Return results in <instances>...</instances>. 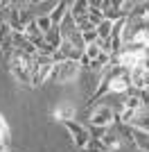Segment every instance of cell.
Wrapping results in <instances>:
<instances>
[{
    "instance_id": "cell-3",
    "label": "cell",
    "mask_w": 149,
    "mask_h": 152,
    "mask_svg": "<svg viewBox=\"0 0 149 152\" xmlns=\"http://www.w3.org/2000/svg\"><path fill=\"white\" fill-rule=\"evenodd\" d=\"M63 125H66V129L72 134L74 145L79 148V150H84V148L88 145V141H90V134H88V129H86L84 125H79L77 121H66Z\"/></svg>"
},
{
    "instance_id": "cell-22",
    "label": "cell",
    "mask_w": 149,
    "mask_h": 152,
    "mask_svg": "<svg viewBox=\"0 0 149 152\" xmlns=\"http://www.w3.org/2000/svg\"><path fill=\"white\" fill-rule=\"evenodd\" d=\"M81 152H99V150H97V148L93 145V143H90V141H88V145L84 148V150H81Z\"/></svg>"
},
{
    "instance_id": "cell-11",
    "label": "cell",
    "mask_w": 149,
    "mask_h": 152,
    "mask_svg": "<svg viewBox=\"0 0 149 152\" xmlns=\"http://www.w3.org/2000/svg\"><path fill=\"white\" fill-rule=\"evenodd\" d=\"M54 118H56V121H61V123L72 121V118H74V107H72V104H61V107H56Z\"/></svg>"
},
{
    "instance_id": "cell-12",
    "label": "cell",
    "mask_w": 149,
    "mask_h": 152,
    "mask_svg": "<svg viewBox=\"0 0 149 152\" xmlns=\"http://www.w3.org/2000/svg\"><path fill=\"white\" fill-rule=\"evenodd\" d=\"M102 143H104L111 152H115L120 148V143H122V139H120V134H111L108 129H106V134L102 136Z\"/></svg>"
},
{
    "instance_id": "cell-4",
    "label": "cell",
    "mask_w": 149,
    "mask_h": 152,
    "mask_svg": "<svg viewBox=\"0 0 149 152\" xmlns=\"http://www.w3.org/2000/svg\"><path fill=\"white\" fill-rule=\"evenodd\" d=\"M131 91V80H129V70H124L122 75H118L115 80H111V86H108V93L115 95H124Z\"/></svg>"
},
{
    "instance_id": "cell-5",
    "label": "cell",
    "mask_w": 149,
    "mask_h": 152,
    "mask_svg": "<svg viewBox=\"0 0 149 152\" xmlns=\"http://www.w3.org/2000/svg\"><path fill=\"white\" fill-rule=\"evenodd\" d=\"M52 68H54V64H48V66H32V86H41L45 80H50L52 75Z\"/></svg>"
},
{
    "instance_id": "cell-16",
    "label": "cell",
    "mask_w": 149,
    "mask_h": 152,
    "mask_svg": "<svg viewBox=\"0 0 149 152\" xmlns=\"http://www.w3.org/2000/svg\"><path fill=\"white\" fill-rule=\"evenodd\" d=\"M95 30H97V37L102 39V41H106V39H111L113 23H111V20H102V23H99V25L95 27Z\"/></svg>"
},
{
    "instance_id": "cell-13",
    "label": "cell",
    "mask_w": 149,
    "mask_h": 152,
    "mask_svg": "<svg viewBox=\"0 0 149 152\" xmlns=\"http://www.w3.org/2000/svg\"><path fill=\"white\" fill-rule=\"evenodd\" d=\"M70 14H72L74 18L88 16V2H86V0H77V2H70Z\"/></svg>"
},
{
    "instance_id": "cell-2",
    "label": "cell",
    "mask_w": 149,
    "mask_h": 152,
    "mask_svg": "<svg viewBox=\"0 0 149 152\" xmlns=\"http://www.w3.org/2000/svg\"><path fill=\"white\" fill-rule=\"evenodd\" d=\"M115 121H118V116L111 104H95L90 109V125L93 127H111Z\"/></svg>"
},
{
    "instance_id": "cell-15",
    "label": "cell",
    "mask_w": 149,
    "mask_h": 152,
    "mask_svg": "<svg viewBox=\"0 0 149 152\" xmlns=\"http://www.w3.org/2000/svg\"><path fill=\"white\" fill-rule=\"evenodd\" d=\"M9 70H12V75L16 77V82H23V84H30L32 82V70L18 68V66H14V68H9Z\"/></svg>"
},
{
    "instance_id": "cell-19",
    "label": "cell",
    "mask_w": 149,
    "mask_h": 152,
    "mask_svg": "<svg viewBox=\"0 0 149 152\" xmlns=\"http://www.w3.org/2000/svg\"><path fill=\"white\" fill-rule=\"evenodd\" d=\"M99 52H102V48H99V43H93V45H86V50H84V55H86L90 61H95V59L99 57Z\"/></svg>"
},
{
    "instance_id": "cell-17",
    "label": "cell",
    "mask_w": 149,
    "mask_h": 152,
    "mask_svg": "<svg viewBox=\"0 0 149 152\" xmlns=\"http://www.w3.org/2000/svg\"><path fill=\"white\" fill-rule=\"evenodd\" d=\"M66 41H70L72 43V48H77V50H86V43H84V37H81V32L77 30V32H72Z\"/></svg>"
},
{
    "instance_id": "cell-8",
    "label": "cell",
    "mask_w": 149,
    "mask_h": 152,
    "mask_svg": "<svg viewBox=\"0 0 149 152\" xmlns=\"http://www.w3.org/2000/svg\"><path fill=\"white\" fill-rule=\"evenodd\" d=\"M133 145H136L140 152H149V132L133 127Z\"/></svg>"
},
{
    "instance_id": "cell-9",
    "label": "cell",
    "mask_w": 149,
    "mask_h": 152,
    "mask_svg": "<svg viewBox=\"0 0 149 152\" xmlns=\"http://www.w3.org/2000/svg\"><path fill=\"white\" fill-rule=\"evenodd\" d=\"M131 127H136V129H145L149 132V109H140L136 114V118L131 121Z\"/></svg>"
},
{
    "instance_id": "cell-21",
    "label": "cell",
    "mask_w": 149,
    "mask_h": 152,
    "mask_svg": "<svg viewBox=\"0 0 149 152\" xmlns=\"http://www.w3.org/2000/svg\"><path fill=\"white\" fill-rule=\"evenodd\" d=\"M36 52H38V55H48V57H52V55H54V48H52V45H48V43H45V41H43V43H41V45H38V48H36Z\"/></svg>"
},
{
    "instance_id": "cell-18",
    "label": "cell",
    "mask_w": 149,
    "mask_h": 152,
    "mask_svg": "<svg viewBox=\"0 0 149 152\" xmlns=\"http://www.w3.org/2000/svg\"><path fill=\"white\" fill-rule=\"evenodd\" d=\"M36 25H38V30H41V34L45 37V34L52 30V20H50V16L45 14V16H38L36 18Z\"/></svg>"
},
{
    "instance_id": "cell-24",
    "label": "cell",
    "mask_w": 149,
    "mask_h": 152,
    "mask_svg": "<svg viewBox=\"0 0 149 152\" xmlns=\"http://www.w3.org/2000/svg\"><path fill=\"white\" fill-rule=\"evenodd\" d=\"M2 150H5V145H2V143H0V152H2Z\"/></svg>"
},
{
    "instance_id": "cell-20",
    "label": "cell",
    "mask_w": 149,
    "mask_h": 152,
    "mask_svg": "<svg viewBox=\"0 0 149 152\" xmlns=\"http://www.w3.org/2000/svg\"><path fill=\"white\" fill-rule=\"evenodd\" d=\"M106 129H108V127H88V134H90V139H99L102 141V136H104L106 134Z\"/></svg>"
},
{
    "instance_id": "cell-25",
    "label": "cell",
    "mask_w": 149,
    "mask_h": 152,
    "mask_svg": "<svg viewBox=\"0 0 149 152\" xmlns=\"http://www.w3.org/2000/svg\"><path fill=\"white\" fill-rule=\"evenodd\" d=\"M2 152H9V150H7V148H5V150H2Z\"/></svg>"
},
{
    "instance_id": "cell-7",
    "label": "cell",
    "mask_w": 149,
    "mask_h": 152,
    "mask_svg": "<svg viewBox=\"0 0 149 152\" xmlns=\"http://www.w3.org/2000/svg\"><path fill=\"white\" fill-rule=\"evenodd\" d=\"M59 32H61V37H63V41L72 34V32H77V20H74V16L72 14H66V18L61 20V25H59Z\"/></svg>"
},
{
    "instance_id": "cell-10",
    "label": "cell",
    "mask_w": 149,
    "mask_h": 152,
    "mask_svg": "<svg viewBox=\"0 0 149 152\" xmlns=\"http://www.w3.org/2000/svg\"><path fill=\"white\" fill-rule=\"evenodd\" d=\"M43 41H45L48 45H52L54 50H59V48H61V43H63V37H61V32H59V27H52V30L43 37Z\"/></svg>"
},
{
    "instance_id": "cell-1",
    "label": "cell",
    "mask_w": 149,
    "mask_h": 152,
    "mask_svg": "<svg viewBox=\"0 0 149 152\" xmlns=\"http://www.w3.org/2000/svg\"><path fill=\"white\" fill-rule=\"evenodd\" d=\"M81 66L74 61H63V64H54V68H52V75H50V80L56 84H66V82H72V80H77V75H79Z\"/></svg>"
},
{
    "instance_id": "cell-14",
    "label": "cell",
    "mask_w": 149,
    "mask_h": 152,
    "mask_svg": "<svg viewBox=\"0 0 149 152\" xmlns=\"http://www.w3.org/2000/svg\"><path fill=\"white\" fill-rule=\"evenodd\" d=\"M122 107L131 109V111H140V109H145V104H142V100L138 98V93H131V95H127V98H124Z\"/></svg>"
},
{
    "instance_id": "cell-23",
    "label": "cell",
    "mask_w": 149,
    "mask_h": 152,
    "mask_svg": "<svg viewBox=\"0 0 149 152\" xmlns=\"http://www.w3.org/2000/svg\"><path fill=\"white\" fill-rule=\"evenodd\" d=\"M145 89H149V70H145Z\"/></svg>"
},
{
    "instance_id": "cell-6",
    "label": "cell",
    "mask_w": 149,
    "mask_h": 152,
    "mask_svg": "<svg viewBox=\"0 0 149 152\" xmlns=\"http://www.w3.org/2000/svg\"><path fill=\"white\" fill-rule=\"evenodd\" d=\"M70 12V2H66V0H61V2H56L54 9H50V20H52V27H59L61 25V20L66 18V14Z\"/></svg>"
},
{
    "instance_id": "cell-26",
    "label": "cell",
    "mask_w": 149,
    "mask_h": 152,
    "mask_svg": "<svg viewBox=\"0 0 149 152\" xmlns=\"http://www.w3.org/2000/svg\"><path fill=\"white\" fill-rule=\"evenodd\" d=\"M108 152H111V150H108Z\"/></svg>"
}]
</instances>
